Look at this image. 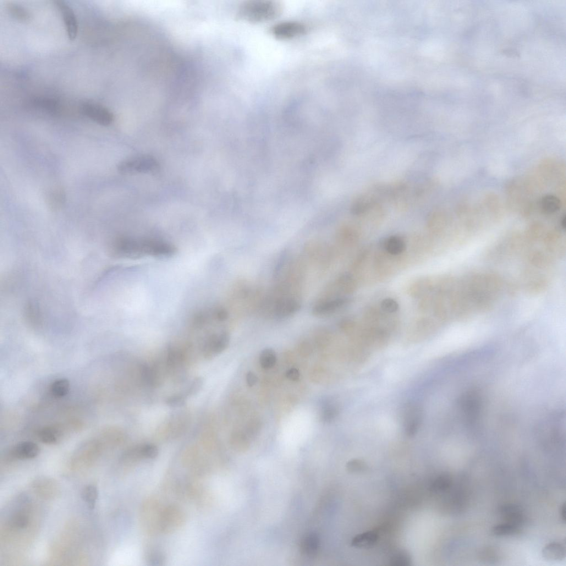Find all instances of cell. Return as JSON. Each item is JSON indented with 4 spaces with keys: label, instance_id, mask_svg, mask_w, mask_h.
<instances>
[{
    "label": "cell",
    "instance_id": "1",
    "mask_svg": "<svg viewBox=\"0 0 566 566\" xmlns=\"http://www.w3.org/2000/svg\"><path fill=\"white\" fill-rule=\"evenodd\" d=\"M178 252V248L169 241L156 238H134L120 236L114 242L111 253L114 257L140 259L147 257L170 258Z\"/></svg>",
    "mask_w": 566,
    "mask_h": 566
},
{
    "label": "cell",
    "instance_id": "2",
    "mask_svg": "<svg viewBox=\"0 0 566 566\" xmlns=\"http://www.w3.org/2000/svg\"><path fill=\"white\" fill-rule=\"evenodd\" d=\"M282 8L276 2L255 1L245 3L240 9V17L251 23H263L278 17Z\"/></svg>",
    "mask_w": 566,
    "mask_h": 566
},
{
    "label": "cell",
    "instance_id": "3",
    "mask_svg": "<svg viewBox=\"0 0 566 566\" xmlns=\"http://www.w3.org/2000/svg\"><path fill=\"white\" fill-rule=\"evenodd\" d=\"M164 507L158 499L148 498L141 505L140 521L142 529L146 534L156 535L160 534V523Z\"/></svg>",
    "mask_w": 566,
    "mask_h": 566
},
{
    "label": "cell",
    "instance_id": "4",
    "mask_svg": "<svg viewBox=\"0 0 566 566\" xmlns=\"http://www.w3.org/2000/svg\"><path fill=\"white\" fill-rule=\"evenodd\" d=\"M270 306L271 314L279 318L288 317L295 314L301 308L299 296L294 294H278L274 293L266 300Z\"/></svg>",
    "mask_w": 566,
    "mask_h": 566
},
{
    "label": "cell",
    "instance_id": "5",
    "mask_svg": "<svg viewBox=\"0 0 566 566\" xmlns=\"http://www.w3.org/2000/svg\"><path fill=\"white\" fill-rule=\"evenodd\" d=\"M158 168L159 164L156 159L150 156L126 159L118 166L119 172L123 174L153 173L156 171Z\"/></svg>",
    "mask_w": 566,
    "mask_h": 566
},
{
    "label": "cell",
    "instance_id": "6",
    "mask_svg": "<svg viewBox=\"0 0 566 566\" xmlns=\"http://www.w3.org/2000/svg\"><path fill=\"white\" fill-rule=\"evenodd\" d=\"M185 521L186 515L182 509L175 505L164 507L161 519L160 534H172L183 527Z\"/></svg>",
    "mask_w": 566,
    "mask_h": 566
},
{
    "label": "cell",
    "instance_id": "7",
    "mask_svg": "<svg viewBox=\"0 0 566 566\" xmlns=\"http://www.w3.org/2000/svg\"><path fill=\"white\" fill-rule=\"evenodd\" d=\"M230 342V336L228 332L211 333L208 335L203 344V355L206 359L210 360L226 350Z\"/></svg>",
    "mask_w": 566,
    "mask_h": 566
},
{
    "label": "cell",
    "instance_id": "8",
    "mask_svg": "<svg viewBox=\"0 0 566 566\" xmlns=\"http://www.w3.org/2000/svg\"><path fill=\"white\" fill-rule=\"evenodd\" d=\"M423 410L420 405L415 403L406 404L403 411V427L409 436H414L421 425Z\"/></svg>",
    "mask_w": 566,
    "mask_h": 566
},
{
    "label": "cell",
    "instance_id": "9",
    "mask_svg": "<svg viewBox=\"0 0 566 566\" xmlns=\"http://www.w3.org/2000/svg\"><path fill=\"white\" fill-rule=\"evenodd\" d=\"M80 111L85 117L101 126L110 125L114 121L112 112L100 104L84 102L80 106Z\"/></svg>",
    "mask_w": 566,
    "mask_h": 566
},
{
    "label": "cell",
    "instance_id": "10",
    "mask_svg": "<svg viewBox=\"0 0 566 566\" xmlns=\"http://www.w3.org/2000/svg\"><path fill=\"white\" fill-rule=\"evenodd\" d=\"M273 36L280 40H290L304 35L306 26L298 22L287 21L275 25L272 29Z\"/></svg>",
    "mask_w": 566,
    "mask_h": 566
},
{
    "label": "cell",
    "instance_id": "11",
    "mask_svg": "<svg viewBox=\"0 0 566 566\" xmlns=\"http://www.w3.org/2000/svg\"><path fill=\"white\" fill-rule=\"evenodd\" d=\"M57 7L61 13L69 40L74 41L78 34V21L72 9L64 2H56Z\"/></svg>",
    "mask_w": 566,
    "mask_h": 566
},
{
    "label": "cell",
    "instance_id": "12",
    "mask_svg": "<svg viewBox=\"0 0 566 566\" xmlns=\"http://www.w3.org/2000/svg\"><path fill=\"white\" fill-rule=\"evenodd\" d=\"M347 301V299L343 298L320 299L312 307V314L317 317H321L333 314V312L342 308Z\"/></svg>",
    "mask_w": 566,
    "mask_h": 566
},
{
    "label": "cell",
    "instance_id": "13",
    "mask_svg": "<svg viewBox=\"0 0 566 566\" xmlns=\"http://www.w3.org/2000/svg\"><path fill=\"white\" fill-rule=\"evenodd\" d=\"M500 514L505 522L520 527L524 522L523 510L519 505L504 504L500 508Z\"/></svg>",
    "mask_w": 566,
    "mask_h": 566
},
{
    "label": "cell",
    "instance_id": "14",
    "mask_svg": "<svg viewBox=\"0 0 566 566\" xmlns=\"http://www.w3.org/2000/svg\"><path fill=\"white\" fill-rule=\"evenodd\" d=\"M40 451V448L36 443L26 441L16 445L11 454L15 459L27 460L35 458L39 454Z\"/></svg>",
    "mask_w": 566,
    "mask_h": 566
},
{
    "label": "cell",
    "instance_id": "15",
    "mask_svg": "<svg viewBox=\"0 0 566 566\" xmlns=\"http://www.w3.org/2000/svg\"><path fill=\"white\" fill-rule=\"evenodd\" d=\"M31 105L38 110L49 114H56L60 109V103L56 98L37 97L33 98Z\"/></svg>",
    "mask_w": 566,
    "mask_h": 566
},
{
    "label": "cell",
    "instance_id": "16",
    "mask_svg": "<svg viewBox=\"0 0 566 566\" xmlns=\"http://www.w3.org/2000/svg\"><path fill=\"white\" fill-rule=\"evenodd\" d=\"M141 378L146 385L156 387L161 383L160 374L156 366L144 365L141 368Z\"/></svg>",
    "mask_w": 566,
    "mask_h": 566
},
{
    "label": "cell",
    "instance_id": "17",
    "mask_svg": "<svg viewBox=\"0 0 566 566\" xmlns=\"http://www.w3.org/2000/svg\"><path fill=\"white\" fill-rule=\"evenodd\" d=\"M62 428L59 426H48L44 427L38 432V435L40 440L46 444L56 443L62 436Z\"/></svg>",
    "mask_w": 566,
    "mask_h": 566
},
{
    "label": "cell",
    "instance_id": "18",
    "mask_svg": "<svg viewBox=\"0 0 566 566\" xmlns=\"http://www.w3.org/2000/svg\"><path fill=\"white\" fill-rule=\"evenodd\" d=\"M543 557L548 560H562L565 556V547L561 543L553 542L548 544L542 550Z\"/></svg>",
    "mask_w": 566,
    "mask_h": 566
},
{
    "label": "cell",
    "instance_id": "19",
    "mask_svg": "<svg viewBox=\"0 0 566 566\" xmlns=\"http://www.w3.org/2000/svg\"><path fill=\"white\" fill-rule=\"evenodd\" d=\"M379 535L376 531L363 533L355 536L352 541V545L357 547H370L378 540Z\"/></svg>",
    "mask_w": 566,
    "mask_h": 566
},
{
    "label": "cell",
    "instance_id": "20",
    "mask_svg": "<svg viewBox=\"0 0 566 566\" xmlns=\"http://www.w3.org/2000/svg\"><path fill=\"white\" fill-rule=\"evenodd\" d=\"M184 356L182 353L177 349L170 347L168 349L167 365L168 369L174 371L182 366Z\"/></svg>",
    "mask_w": 566,
    "mask_h": 566
},
{
    "label": "cell",
    "instance_id": "21",
    "mask_svg": "<svg viewBox=\"0 0 566 566\" xmlns=\"http://www.w3.org/2000/svg\"><path fill=\"white\" fill-rule=\"evenodd\" d=\"M45 488H35V492L43 497L55 496L57 495L58 486L56 482L46 477H40L38 479Z\"/></svg>",
    "mask_w": 566,
    "mask_h": 566
},
{
    "label": "cell",
    "instance_id": "22",
    "mask_svg": "<svg viewBox=\"0 0 566 566\" xmlns=\"http://www.w3.org/2000/svg\"><path fill=\"white\" fill-rule=\"evenodd\" d=\"M384 246L387 251L392 255H400L405 249V242L398 236H392L388 238Z\"/></svg>",
    "mask_w": 566,
    "mask_h": 566
},
{
    "label": "cell",
    "instance_id": "23",
    "mask_svg": "<svg viewBox=\"0 0 566 566\" xmlns=\"http://www.w3.org/2000/svg\"><path fill=\"white\" fill-rule=\"evenodd\" d=\"M146 561L148 565H161L165 562V556L163 553L155 547H148L146 549L145 554Z\"/></svg>",
    "mask_w": 566,
    "mask_h": 566
},
{
    "label": "cell",
    "instance_id": "24",
    "mask_svg": "<svg viewBox=\"0 0 566 566\" xmlns=\"http://www.w3.org/2000/svg\"><path fill=\"white\" fill-rule=\"evenodd\" d=\"M339 413V406L336 402L329 401L323 406L321 412V419L325 422L332 421Z\"/></svg>",
    "mask_w": 566,
    "mask_h": 566
},
{
    "label": "cell",
    "instance_id": "25",
    "mask_svg": "<svg viewBox=\"0 0 566 566\" xmlns=\"http://www.w3.org/2000/svg\"><path fill=\"white\" fill-rule=\"evenodd\" d=\"M70 390V383L67 379H60L54 381L51 386V392L54 397L62 398L67 395Z\"/></svg>",
    "mask_w": 566,
    "mask_h": 566
},
{
    "label": "cell",
    "instance_id": "26",
    "mask_svg": "<svg viewBox=\"0 0 566 566\" xmlns=\"http://www.w3.org/2000/svg\"><path fill=\"white\" fill-rule=\"evenodd\" d=\"M519 526L505 522L504 523L494 526L492 532L493 534L496 536H507L517 534L519 531Z\"/></svg>",
    "mask_w": 566,
    "mask_h": 566
},
{
    "label": "cell",
    "instance_id": "27",
    "mask_svg": "<svg viewBox=\"0 0 566 566\" xmlns=\"http://www.w3.org/2000/svg\"><path fill=\"white\" fill-rule=\"evenodd\" d=\"M98 497V491L96 487L88 485L82 491L81 498L90 509L95 507Z\"/></svg>",
    "mask_w": 566,
    "mask_h": 566
},
{
    "label": "cell",
    "instance_id": "28",
    "mask_svg": "<svg viewBox=\"0 0 566 566\" xmlns=\"http://www.w3.org/2000/svg\"><path fill=\"white\" fill-rule=\"evenodd\" d=\"M277 355L272 349H266L262 351L260 357V365L264 369H270L276 365Z\"/></svg>",
    "mask_w": 566,
    "mask_h": 566
},
{
    "label": "cell",
    "instance_id": "29",
    "mask_svg": "<svg viewBox=\"0 0 566 566\" xmlns=\"http://www.w3.org/2000/svg\"><path fill=\"white\" fill-rule=\"evenodd\" d=\"M542 210L546 213H552L557 211L560 207V200L556 196L546 195L541 200Z\"/></svg>",
    "mask_w": 566,
    "mask_h": 566
},
{
    "label": "cell",
    "instance_id": "30",
    "mask_svg": "<svg viewBox=\"0 0 566 566\" xmlns=\"http://www.w3.org/2000/svg\"><path fill=\"white\" fill-rule=\"evenodd\" d=\"M452 485V480L447 475L439 476L431 485V490L436 492H443L448 490Z\"/></svg>",
    "mask_w": 566,
    "mask_h": 566
},
{
    "label": "cell",
    "instance_id": "31",
    "mask_svg": "<svg viewBox=\"0 0 566 566\" xmlns=\"http://www.w3.org/2000/svg\"><path fill=\"white\" fill-rule=\"evenodd\" d=\"M29 523V518L26 514H15L10 520V524L16 529H24Z\"/></svg>",
    "mask_w": 566,
    "mask_h": 566
},
{
    "label": "cell",
    "instance_id": "32",
    "mask_svg": "<svg viewBox=\"0 0 566 566\" xmlns=\"http://www.w3.org/2000/svg\"><path fill=\"white\" fill-rule=\"evenodd\" d=\"M186 397L184 394L171 395L166 401V404L172 408H180L186 404Z\"/></svg>",
    "mask_w": 566,
    "mask_h": 566
},
{
    "label": "cell",
    "instance_id": "33",
    "mask_svg": "<svg viewBox=\"0 0 566 566\" xmlns=\"http://www.w3.org/2000/svg\"><path fill=\"white\" fill-rule=\"evenodd\" d=\"M203 384H204V381H203L202 378L197 377L195 378L190 383L188 389H186L184 393L185 396L186 397H192L198 393L203 386Z\"/></svg>",
    "mask_w": 566,
    "mask_h": 566
},
{
    "label": "cell",
    "instance_id": "34",
    "mask_svg": "<svg viewBox=\"0 0 566 566\" xmlns=\"http://www.w3.org/2000/svg\"><path fill=\"white\" fill-rule=\"evenodd\" d=\"M10 11L14 17L20 20H26L30 17L29 14L27 13L26 10L18 5H12L10 8Z\"/></svg>",
    "mask_w": 566,
    "mask_h": 566
},
{
    "label": "cell",
    "instance_id": "35",
    "mask_svg": "<svg viewBox=\"0 0 566 566\" xmlns=\"http://www.w3.org/2000/svg\"><path fill=\"white\" fill-rule=\"evenodd\" d=\"M381 307L384 311L388 313H393L397 311L399 308L397 302L392 299H386L382 301Z\"/></svg>",
    "mask_w": 566,
    "mask_h": 566
},
{
    "label": "cell",
    "instance_id": "36",
    "mask_svg": "<svg viewBox=\"0 0 566 566\" xmlns=\"http://www.w3.org/2000/svg\"><path fill=\"white\" fill-rule=\"evenodd\" d=\"M410 562L409 555L404 552L395 554L391 560L392 564L394 565H408Z\"/></svg>",
    "mask_w": 566,
    "mask_h": 566
},
{
    "label": "cell",
    "instance_id": "37",
    "mask_svg": "<svg viewBox=\"0 0 566 566\" xmlns=\"http://www.w3.org/2000/svg\"><path fill=\"white\" fill-rule=\"evenodd\" d=\"M348 467L349 470L353 472L361 471L365 469V464L360 460H353L350 462Z\"/></svg>",
    "mask_w": 566,
    "mask_h": 566
},
{
    "label": "cell",
    "instance_id": "38",
    "mask_svg": "<svg viewBox=\"0 0 566 566\" xmlns=\"http://www.w3.org/2000/svg\"><path fill=\"white\" fill-rule=\"evenodd\" d=\"M286 377L290 381H296L299 380L300 373L296 368H291L287 372Z\"/></svg>",
    "mask_w": 566,
    "mask_h": 566
},
{
    "label": "cell",
    "instance_id": "39",
    "mask_svg": "<svg viewBox=\"0 0 566 566\" xmlns=\"http://www.w3.org/2000/svg\"><path fill=\"white\" fill-rule=\"evenodd\" d=\"M246 381L249 387H254L258 382V378L254 372H249L247 374Z\"/></svg>",
    "mask_w": 566,
    "mask_h": 566
},
{
    "label": "cell",
    "instance_id": "40",
    "mask_svg": "<svg viewBox=\"0 0 566 566\" xmlns=\"http://www.w3.org/2000/svg\"><path fill=\"white\" fill-rule=\"evenodd\" d=\"M565 508H565V503H564L563 504H562L561 505V506H560V510H559V513H560V518H561V519H562V521L564 522V523L565 521V513H566Z\"/></svg>",
    "mask_w": 566,
    "mask_h": 566
}]
</instances>
